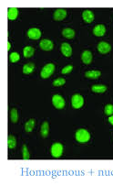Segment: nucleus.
<instances>
[{"instance_id": "f3484780", "label": "nucleus", "mask_w": 113, "mask_h": 186, "mask_svg": "<svg viewBox=\"0 0 113 186\" xmlns=\"http://www.w3.org/2000/svg\"><path fill=\"white\" fill-rule=\"evenodd\" d=\"M92 92L97 93V94H102L107 90V86L103 85H95L91 87Z\"/></svg>"}, {"instance_id": "5701e85b", "label": "nucleus", "mask_w": 113, "mask_h": 186, "mask_svg": "<svg viewBox=\"0 0 113 186\" xmlns=\"http://www.w3.org/2000/svg\"><path fill=\"white\" fill-rule=\"evenodd\" d=\"M10 119L13 123H16L18 120V115H17V110L16 108L11 109L10 111Z\"/></svg>"}, {"instance_id": "bb28decb", "label": "nucleus", "mask_w": 113, "mask_h": 186, "mask_svg": "<svg viewBox=\"0 0 113 186\" xmlns=\"http://www.w3.org/2000/svg\"><path fill=\"white\" fill-rule=\"evenodd\" d=\"M66 81H65L64 78H58L56 80H54L53 82V85L56 86V87H59V86H62L65 85Z\"/></svg>"}, {"instance_id": "1a4fd4ad", "label": "nucleus", "mask_w": 113, "mask_h": 186, "mask_svg": "<svg viewBox=\"0 0 113 186\" xmlns=\"http://www.w3.org/2000/svg\"><path fill=\"white\" fill-rule=\"evenodd\" d=\"M111 50V46L108 42L101 41L98 45V51H99L101 54H106V53L110 52Z\"/></svg>"}, {"instance_id": "dca6fc26", "label": "nucleus", "mask_w": 113, "mask_h": 186, "mask_svg": "<svg viewBox=\"0 0 113 186\" xmlns=\"http://www.w3.org/2000/svg\"><path fill=\"white\" fill-rule=\"evenodd\" d=\"M100 75H101V72L99 71H88L85 73V76L89 79H98Z\"/></svg>"}, {"instance_id": "f8f14e48", "label": "nucleus", "mask_w": 113, "mask_h": 186, "mask_svg": "<svg viewBox=\"0 0 113 186\" xmlns=\"http://www.w3.org/2000/svg\"><path fill=\"white\" fill-rule=\"evenodd\" d=\"M93 33L97 37H102L106 33V28L102 24H98L93 29Z\"/></svg>"}, {"instance_id": "20e7f679", "label": "nucleus", "mask_w": 113, "mask_h": 186, "mask_svg": "<svg viewBox=\"0 0 113 186\" xmlns=\"http://www.w3.org/2000/svg\"><path fill=\"white\" fill-rule=\"evenodd\" d=\"M71 104H72V106L73 108H76V109H79L83 106L84 105V98L83 96L79 95V94H76L72 96L71 98Z\"/></svg>"}, {"instance_id": "f03ea898", "label": "nucleus", "mask_w": 113, "mask_h": 186, "mask_svg": "<svg viewBox=\"0 0 113 186\" xmlns=\"http://www.w3.org/2000/svg\"><path fill=\"white\" fill-rule=\"evenodd\" d=\"M54 71H55V65L53 63H48L42 68L40 72V76L43 79H47L53 74Z\"/></svg>"}, {"instance_id": "39448f33", "label": "nucleus", "mask_w": 113, "mask_h": 186, "mask_svg": "<svg viewBox=\"0 0 113 186\" xmlns=\"http://www.w3.org/2000/svg\"><path fill=\"white\" fill-rule=\"evenodd\" d=\"M52 104L57 109H62L65 106L64 98L59 95H55L52 97Z\"/></svg>"}, {"instance_id": "2eb2a0df", "label": "nucleus", "mask_w": 113, "mask_h": 186, "mask_svg": "<svg viewBox=\"0 0 113 186\" xmlns=\"http://www.w3.org/2000/svg\"><path fill=\"white\" fill-rule=\"evenodd\" d=\"M40 132H41V136L42 137L46 138L49 133V125L47 121H45L42 125H41V129H40Z\"/></svg>"}, {"instance_id": "6ab92c4d", "label": "nucleus", "mask_w": 113, "mask_h": 186, "mask_svg": "<svg viewBox=\"0 0 113 186\" xmlns=\"http://www.w3.org/2000/svg\"><path fill=\"white\" fill-rule=\"evenodd\" d=\"M35 70V64L32 63H27L24 65L23 67V73L25 74H30L32 73Z\"/></svg>"}, {"instance_id": "9b49d317", "label": "nucleus", "mask_w": 113, "mask_h": 186, "mask_svg": "<svg viewBox=\"0 0 113 186\" xmlns=\"http://www.w3.org/2000/svg\"><path fill=\"white\" fill-rule=\"evenodd\" d=\"M81 60L85 64H89L92 62V53L89 51H84L81 54Z\"/></svg>"}, {"instance_id": "423d86ee", "label": "nucleus", "mask_w": 113, "mask_h": 186, "mask_svg": "<svg viewBox=\"0 0 113 186\" xmlns=\"http://www.w3.org/2000/svg\"><path fill=\"white\" fill-rule=\"evenodd\" d=\"M39 47H40V49L43 50V51H51V50H53V48H54V43H53L52 40H48V39H45V40H42L39 42Z\"/></svg>"}, {"instance_id": "412c9836", "label": "nucleus", "mask_w": 113, "mask_h": 186, "mask_svg": "<svg viewBox=\"0 0 113 186\" xmlns=\"http://www.w3.org/2000/svg\"><path fill=\"white\" fill-rule=\"evenodd\" d=\"M34 52H35V49H34L33 47H31V46H27V47H25L24 50H23L24 57H26V58H30V57H32Z\"/></svg>"}, {"instance_id": "6e6552de", "label": "nucleus", "mask_w": 113, "mask_h": 186, "mask_svg": "<svg viewBox=\"0 0 113 186\" xmlns=\"http://www.w3.org/2000/svg\"><path fill=\"white\" fill-rule=\"evenodd\" d=\"M82 18H83V20H84L86 23H88V24L92 23L93 20H94V13H93L91 10L86 9V10H84L83 13H82Z\"/></svg>"}, {"instance_id": "c756f323", "label": "nucleus", "mask_w": 113, "mask_h": 186, "mask_svg": "<svg viewBox=\"0 0 113 186\" xmlns=\"http://www.w3.org/2000/svg\"><path fill=\"white\" fill-rule=\"evenodd\" d=\"M7 44H8V51L11 49V43L10 42H7Z\"/></svg>"}, {"instance_id": "f257e3e1", "label": "nucleus", "mask_w": 113, "mask_h": 186, "mask_svg": "<svg viewBox=\"0 0 113 186\" xmlns=\"http://www.w3.org/2000/svg\"><path fill=\"white\" fill-rule=\"evenodd\" d=\"M75 137H76L77 141L80 142V143H86V142H88L90 139L89 132L88 130H86V129H83V128L77 130Z\"/></svg>"}, {"instance_id": "4468645a", "label": "nucleus", "mask_w": 113, "mask_h": 186, "mask_svg": "<svg viewBox=\"0 0 113 186\" xmlns=\"http://www.w3.org/2000/svg\"><path fill=\"white\" fill-rule=\"evenodd\" d=\"M18 16V9L16 7H9L7 11V17L9 20H15Z\"/></svg>"}, {"instance_id": "a878e982", "label": "nucleus", "mask_w": 113, "mask_h": 186, "mask_svg": "<svg viewBox=\"0 0 113 186\" xmlns=\"http://www.w3.org/2000/svg\"><path fill=\"white\" fill-rule=\"evenodd\" d=\"M22 155H23V159L24 160H29L30 158V154H29V151L27 148L26 145L23 146V149H22Z\"/></svg>"}, {"instance_id": "393cba45", "label": "nucleus", "mask_w": 113, "mask_h": 186, "mask_svg": "<svg viewBox=\"0 0 113 186\" xmlns=\"http://www.w3.org/2000/svg\"><path fill=\"white\" fill-rule=\"evenodd\" d=\"M104 112L107 116H112L113 115V105L111 104H109L105 106V109H104Z\"/></svg>"}, {"instance_id": "aec40b11", "label": "nucleus", "mask_w": 113, "mask_h": 186, "mask_svg": "<svg viewBox=\"0 0 113 186\" xmlns=\"http://www.w3.org/2000/svg\"><path fill=\"white\" fill-rule=\"evenodd\" d=\"M34 128H35V119H29V120H28L27 123H26V125H25V130L27 132L30 133V132L33 131Z\"/></svg>"}, {"instance_id": "ddd939ff", "label": "nucleus", "mask_w": 113, "mask_h": 186, "mask_svg": "<svg viewBox=\"0 0 113 186\" xmlns=\"http://www.w3.org/2000/svg\"><path fill=\"white\" fill-rule=\"evenodd\" d=\"M60 50H61L62 54L66 57H70L71 54H72V48H71V46L68 43H66V42L62 43Z\"/></svg>"}, {"instance_id": "9d476101", "label": "nucleus", "mask_w": 113, "mask_h": 186, "mask_svg": "<svg viewBox=\"0 0 113 186\" xmlns=\"http://www.w3.org/2000/svg\"><path fill=\"white\" fill-rule=\"evenodd\" d=\"M28 37L29 39H32V40H38L41 37V31L37 28H32V29L28 30Z\"/></svg>"}, {"instance_id": "4be33fe9", "label": "nucleus", "mask_w": 113, "mask_h": 186, "mask_svg": "<svg viewBox=\"0 0 113 186\" xmlns=\"http://www.w3.org/2000/svg\"><path fill=\"white\" fill-rule=\"evenodd\" d=\"M7 142H8V148H9V149H15V148L16 147V137L10 135L9 137H8V140H7Z\"/></svg>"}, {"instance_id": "cd10ccee", "label": "nucleus", "mask_w": 113, "mask_h": 186, "mask_svg": "<svg viewBox=\"0 0 113 186\" xmlns=\"http://www.w3.org/2000/svg\"><path fill=\"white\" fill-rule=\"evenodd\" d=\"M72 70H73V66H72V65H67L66 67H64L62 69L61 72H62V74H67V73H69Z\"/></svg>"}, {"instance_id": "0eeeda50", "label": "nucleus", "mask_w": 113, "mask_h": 186, "mask_svg": "<svg viewBox=\"0 0 113 186\" xmlns=\"http://www.w3.org/2000/svg\"><path fill=\"white\" fill-rule=\"evenodd\" d=\"M67 15V12L66 9H63V8H59L57 9L55 12H54V15H53V17L56 21H61L63 20L64 18H66Z\"/></svg>"}, {"instance_id": "b1692460", "label": "nucleus", "mask_w": 113, "mask_h": 186, "mask_svg": "<svg viewBox=\"0 0 113 186\" xmlns=\"http://www.w3.org/2000/svg\"><path fill=\"white\" fill-rule=\"evenodd\" d=\"M9 60H10L11 63H15L18 62V61L20 60V55H19L17 52H12V53H10V55H9Z\"/></svg>"}, {"instance_id": "c85d7f7f", "label": "nucleus", "mask_w": 113, "mask_h": 186, "mask_svg": "<svg viewBox=\"0 0 113 186\" xmlns=\"http://www.w3.org/2000/svg\"><path fill=\"white\" fill-rule=\"evenodd\" d=\"M109 122H110L111 125H113V116H111V117L109 118Z\"/></svg>"}, {"instance_id": "a211bd4d", "label": "nucleus", "mask_w": 113, "mask_h": 186, "mask_svg": "<svg viewBox=\"0 0 113 186\" xmlns=\"http://www.w3.org/2000/svg\"><path fill=\"white\" fill-rule=\"evenodd\" d=\"M62 35L63 37L67 38V39H73L75 37V31L72 30V29H69V28H66L62 30Z\"/></svg>"}, {"instance_id": "7ed1b4c3", "label": "nucleus", "mask_w": 113, "mask_h": 186, "mask_svg": "<svg viewBox=\"0 0 113 186\" xmlns=\"http://www.w3.org/2000/svg\"><path fill=\"white\" fill-rule=\"evenodd\" d=\"M50 152H51V155L54 158H59V157H61V155L63 153V145L61 143H54L51 146Z\"/></svg>"}]
</instances>
